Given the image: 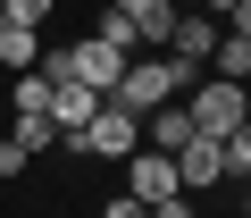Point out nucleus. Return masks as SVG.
<instances>
[{
	"instance_id": "4",
	"label": "nucleus",
	"mask_w": 251,
	"mask_h": 218,
	"mask_svg": "<svg viewBox=\"0 0 251 218\" xmlns=\"http://www.w3.org/2000/svg\"><path fill=\"white\" fill-rule=\"evenodd\" d=\"M67 67H75V84H92V92H100V101H109V84H117V76H126V51H117V42H100V34H92V42H67Z\"/></svg>"
},
{
	"instance_id": "9",
	"label": "nucleus",
	"mask_w": 251,
	"mask_h": 218,
	"mask_svg": "<svg viewBox=\"0 0 251 218\" xmlns=\"http://www.w3.org/2000/svg\"><path fill=\"white\" fill-rule=\"evenodd\" d=\"M201 67H209L218 84H243V76H251V34H226V26H218V51H209Z\"/></svg>"
},
{
	"instance_id": "19",
	"label": "nucleus",
	"mask_w": 251,
	"mask_h": 218,
	"mask_svg": "<svg viewBox=\"0 0 251 218\" xmlns=\"http://www.w3.org/2000/svg\"><path fill=\"white\" fill-rule=\"evenodd\" d=\"M109 9H134V0H109Z\"/></svg>"
},
{
	"instance_id": "8",
	"label": "nucleus",
	"mask_w": 251,
	"mask_h": 218,
	"mask_svg": "<svg viewBox=\"0 0 251 218\" xmlns=\"http://www.w3.org/2000/svg\"><path fill=\"white\" fill-rule=\"evenodd\" d=\"M126 26H134V51H168V26H176V0H134V9H126Z\"/></svg>"
},
{
	"instance_id": "14",
	"label": "nucleus",
	"mask_w": 251,
	"mask_h": 218,
	"mask_svg": "<svg viewBox=\"0 0 251 218\" xmlns=\"http://www.w3.org/2000/svg\"><path fill=\"white\" fill-rule=\"evenodd\" d=\"M100 42H117L126 59H134V26H126V9H109V17H100Z\"/></svg>"
},
{
	"instance_id": "11",
	"label": "nucleus",
	"mask_w": 251,
	"mask_h": 218,
	"mask_svg": "<svg viewBox=\"0 0 251 218\" xmlns=\"http://www.w3.org/2000/svg\"><path fill=\"white\" fill-rule=\"evenodd\" d=\"M42 59V34H25V26H9V34H0V67H9V76H25Z\"/></svg>"
},
{
	"instance_id": "6",
	"label": "nucleus",
	"mask_w": 251,
	"mask_h": 218,
	"mask_svg": "<svg viewBox=\"0 0 251 218\" xmlns=\"http://www.w3.org/2000/svg\"><path fill=\"white\" fill-rule=\"evenodd\" d=\"M92 109H100V92H92V84H75V76H67V84H50V126H59V135L92 126Z\"/></svg>"
},
{
	"instance_id": "15",
	"label": "nucleus",
	"mask_w": 251,
	"mask_h": 218,
	"mask_svg": "<svg viewBox=\"0 0 251 218\" xmlns=\"http://www.w3.org/2000/svg\"><path fill=\"white\" fill-rule=\"evenodd\" d=\"M143 218H193V193H168V201H151Z\"/></svg>"
},
{
	"instance_id": "16",
	"label": "nucleus",
	"mask_w": 251,
	"mask_h": 218,
	"mask_svg": "<svg viewBox=\"0 0 251 218\" xmlns=\"http://www.w3.org/2000/svg\"><path fill=\"white\" fill-rule=\"evenodd\" d=\"M100 218H143V201H134V193H109V201H100Z\"/></svg>"
},
{
	"instance_id": "1",
	"label": "nucleus",
	"mask_w": 251,
	"mask_h": 218,
	"mask_svg": "<svg viewBox=\"0 0 251 218\" xmlns=\"http://www.w3.org/2000/svg\"><path fill=\"white\" fill-rule=\"evenodd\" d=\"M193 76H201V67H184V59H168V51H151V59H126V76L109 84V101H117V109H134V118H151L159 101H176V92H193Z\"/></svg>"
},
{
	"instance_id": "10",
	"label": "nucleus",
	"mask_w": 251,
	"mask_h": 218,
	"mask_svg": "<svg viewBox=\"0 0 251 218\" xmlns=\"http://www.w3.org/2000/svg\"><path fill=\"white\" fill-rule=\"evenodd\" d=\"M9 143L34 160V151H59V126H50V109H17V126H9Z\"/></svg>"
},
{
	"instance_id": "17",
	"label": "nucleus",
	"mask_w": 251,
	"mask_h": 218,
	"mask_svg": "<svg viewBox=\"0 0 251 218\" xmlns=\"http://www.w3.org/2000/svg\"><path fill=\"white\" fill-rule=\"evenodd\" d=\"M0 176H25V151H17L9 135H0Z\"/></svg>"
},
{
	"instance_id": "7",
	"label": "nucleus",
	"mask_w": 251,
	"mask_h": 218,
	"mask_svg": "<svg viewBox=\"0 0 251 218\" xmlns=\"http://www.w3.org/2000/svg\"><path fill=\"white\" fill-rule=\"evenodd\" d=\"M184 143H193V118H184V109H176V101H159V109H151V118H143V151H168V160H176Z\"/></svg>"
},
{
	"instance_id": "2",
	"label": "nucleus",
	"mask_w": 251,
	"mask_h": 218,
	"mask_svg": "<svg viewBox=\"0 0 251 218\" xmlns=\"http://www.w3.org/2000/svg\"><path fill=\"white\" fill-rule=\"evenodd\" d=\"M184 118H193V135H234L243 118H251V101H243V84H218V76H193V101H184Z\"/></svg>"
},
{
	"instance_id": "5",
	"label": "nucleus",
	"mask_w": 251,
	"mask_h": 218,
	"mask_svg": "<svg viewBox=\"0 0 251 218\" xmlns=\"http://www.w3.org/2000/svg\"><path fill=\"white\" fill-rule=\"evenodd\" d=\"M176 185H184V193H201V185H226V160H218V143H209V135H193V143L176 151Z\"/></svg>"
},
{
	"instance_id": "3",
	"label": "nucleus",
	"mask_w": 251,
	"mask_h": 218,
	"mask_svg": "<svg viewBox=\"0 0 251 218\" xmlns=\"http://www.w3.org/2000/svg\"><path fill=\"white\" fill-rule=\"evenodd\" d=\"M126 193H134L143 210L168 201V193H184V185H176V160H168V151H126Z\"/></svg>"
},
{
	"instance_id": "20",
	"label": "nucleus",
	"mask_w": 251,
	"mask_h": 218,
	"mask_svg": "<svg viewBox=\"0 0 251 218\" xmlns=\"http://www.w3.org/2000/svg\"><path fill=\"white\" fill-rule=\"evenodd\" d=\"M0 34H9V17H0Z\"/></svg>"
},
{
	"instance_id": "13",
	"label": "nucleus",
	"mask_w": 251,
	"mask_h": 218,
	"mask_svg": "<svg viewBox=\"0 0 251 218\" xmlns=\"http://www.w3.org/2000/svg\"><path fill=\"white\" fill-rule=\"evenodd\" d=\"M9 109H50V84H42V76H34V67H25V76H17V84H9Z\"/></svg>"
},
{
	"instance_id": "18",
	"label": "nucleus",
	"mask_w": 251,
	"mask_h": 218,
	"mask_svg": "<svg viewBox=\"0 0 251 218\" xmlns=\"http://www.w3.org/2000/svg\"><path fill=\"white\" fill-rule=\"evenodd\" d=\"M193 9H201V17H218V26H226V17H234V9H243V0H193Z\"/></svg>"
},
{
	"instance_id": "12",
	"label": "nucleus",
	"mask_w": 251,
	"mask_h": 218,
	"mask_svg": "<svg viewBox=\"0 0 251 218\" xmlns=\"http://www.w3.org/2000/svg\"><path fill=\"white\" fill-rule=\"evenodd\" d=\"M50 9H59V0H0V17L25 26V34H42V26H50Z\"/></svg>"
}]
</instances>
